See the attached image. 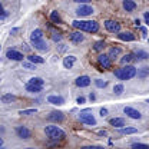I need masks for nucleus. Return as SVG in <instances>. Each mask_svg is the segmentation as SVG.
<instances>
[{
	"label": "nucleus",
	"mask_w": 149,
	"mask_h": 149,
	"mask_svg": "<svg viewBox=\"0 0 149 149\" xmlns=\"http://www.w3.org/2000/svg\"><path fill=\"white\" fill-rule=\"evenodd\" d=\"M72 26L79 29L80 32H88V33H96L99 30V24L95 20H73Z\"/></svg>",
	"instance_id": "obj_1"
},
{
	"label": "nucleus",
	"mask_w": 149,
	"mask_h": 149,
	"mask_svg": "<svg viewBox=\"0 0 149 149\" xmlns=\"http://www.w3.org/2000/svg\"><path fill=\"white\" fill-rule=\"evenodd\" d=\"M136 72H138V70H136L135 66L126 65V66H123V68H120V69H116V70H115V76H116L118 79H120V80H129V79L136 76Z\"/></svg>",
	"instance_id": "obj_2"
},
{
	"label": "nucleus",
	"mask_w": 149,
	"mask_h": 149,
	"mask_svg": "<svg viewBox=\"0 0 149 149\" xmlns=\"http://www.w3.org/2000/svg\"><path fill=\"white\" fill-rule=\"evenodd\" d=\"M45 133H46L47 138L52 139V141H62V139L66 136V133L60 129L59 126H56V125H49V126H46V128H45Z\"/></svg>",
	"instance_id": "obj_3"
},
{
	"label": "nucleus",
	"mask_w": 149,
	"mask_h": 149,
	"mask_svg": "<svg viewBox=\"0 0 149 149\" xmlns=\"http://www.w3.org/2000/svg\"><path fill=\"white\" fill-rule=\"evenodd\" d=\"M79 120L85 125H91V126H95L96 125V119L95 116L91 115V112H80L79 115Z\"/></svg>",
	"instance_id": "obj_4"
},
{
	"label": "nucleus",
	"mask_w": 149,
	"mask_h": 149,
	"mask_svg": "<svg viewBox=\"0 0 149 149\" xmlns=\"http://www.w3.org/2000/svg\"><path fill=\"white\" fill-rule=\"evenodd\" d=\"M93 13V7L89 4H82L76 9V15L80 16V17H86V16H91Z\"/></svg>",
	"instance_id": "obj_5"
},
{
	"label": "nucleus",
	"mask_w": 149,
	"mask_h": 149,
	"mask_svg": "<svg viewBox=\"0 0 149 149\" xmlns=\"http://www.w3.org/2000/svg\"><path fill=\"white\" fill-rule=\"evenodd\" d=\"M105 27L111 33H119L120 32V24L118 22H115V20H106L105 22Z\"/></svg>",
	"instance_id": "obj_6"
},
{
	"label": "nucleus",
	"mask_w": 149,
	"mask_h": 149,
	"mask_svg": "<svg viewBox=\"0 0 149 149\" xmlns=\"http://www.w3.org/2000/svg\"><path fill=\"white\" fill-rule=\"evenodd\" d=\"M123 112H125V115L129 116L130 119H141V118H142V113H141V112L133 109V108H130V106H125V108H123Z\"/></svg>",
	"instance_id": "obj_7"
},
{
	"label": "nucleus",
	"mask_w": 149,
	"mask_h": 149,
	"mask_svg": "<svg viewBox=\"0 0 149 149\" xmlns=\"http://www.w3.org/2000/svg\"><path fill=\"white\" fill-rule=\"evenodd\" d=\"M74 85H76L77 88H86V86H89V85H91V77H89V76H86V74L79 76V77L74 80Z\"/></svg>",
	"instance_id": "obj_8"
},
{
	"label": "nucleus",
	"mask_w": 149,
	"mask_h": 149,
	"mask_svg": "<svg viewBox=\"0 0 149 149\" xmlns=\"http://www.w3.org/2000/svg\"><path fill=\"white\" fill-rule=\"evenodd\" d=\"M6 56L10 59V60H17V62H22L23 60V53H20L17 50H15V49H9L7 52H6Z\"/></svg>",
	"instance_id": "obj_9"
},
{
	"label": "nucleus",
	"mask_w": 149,
	"mask_h": 149,
	"mask_svg": "<svg viewBox=\"0 0 149 149\" xmlns=\"http://www.w3.org/2000/svg\"><path fill=\"white\" fill-rule=\"evenodd\" d=\"M97 63L103 68V69H109L112 65L111 59H109V56L108 55H99L97 56Z\"/></svg>",
	"instance_id": "obj_10"
},
{
	"label": "nucleus",
	"mask_w": 149,
	"mask_h": 149,
	"mask_svg": "<svg viewBox=\"0 0 149 149\" xmlns=\"http://www.w3.org/2000/svg\"><path fill=\"white\" fill-rule=\"evenodd\" d=\"M16 133H17L19 138H22V139H29L32 136V132L27 129L26 126H17L16 128Z\"/></svg>",
	"instance_id": "obj_11"
},
{
	"label": "nucleus",
	"mask_w": 149,
	"mask_h": 149,
	"mask_svg": "<svg viewBox=\"0 0 149 149\" xmlns=\"http://www.w3.org/2000/svg\"><path fill=\"white\" fill-rule=\"evenodd\" d=\"M47 119L52 120V122H62L65 119V115H63V112L53 111V112H50V115L47 116Z\"/></svg>",
	"instance_id": "obj_12"
},
{
	"label": "nucleus",
	"mask_w": 149,
	"mask_h": 149,
	"mask_svg": "<svg viewBox=\"0 0 149 149\" xmlns=\"http://www.w3.org/2000/svg\"><path fill=\"white\" fill-rule=\"evenodd\" d=\"M33 47L39 50V52H47L49 50V46H47V43L42 39V40H37V42H33Z\"/></svg>",
	"instance_id": "obj_13"
},
{
	"label": "nucleus",
	"mask_w": 149,
	"mask_h": 149,
	"mask_svg": "<svg viewBox=\"0 0 149 149\" xmlns=\"http://www.w3.org/2000/svg\"><path fill=\"white\" fill-rule=\"evenodd\" d=\"M69 39H70V42H72V43L77 45V43H80V42H83V40H85V36H83L80 32H73V33H70V35H69Z\"/></svg>",
	"instance_id": "obj_14"
},
{
	"label": "nucleus",
	"mask_w": 149,
	"mask_h": 149,
	"mask_svg": "<svg viewBox=\"0 0 149 149\" xmlns=\"http://www.w3.org/2000/svg\"><path fill=\"white\" fill-rule=\"evenodd\" d=\"M47 102H49V103H52V105H57V106H60V105H63V103H65V99H63L62 96L50 95V96L47 97Z\"/></svg>",
	"instance_id": "obj_15"
},
{
	"label": "nucleus",
	"mask_w": 149,
	"mask_h": 149,
	"mask_svg": "<svg viewBox=\"0 0 149 149\" xmlns=\"http://www.w3.org/2000/svg\"><path fill=\"white\" fill-rule=\"evenodd\" d=\"M74 62H76V56H66L65 59H63V66L66 68V69H72L74 65Z\"/></svg>",
	"instance_id": "obj_16"
},
{
	"label": "nucleus",
	"mask_w": 149,
	"mask_h": 149,
	"mask_svg": "<svg viewBox=\"0 0 149 149\" xmlns=\"http://www.w3.org/2000/svg\"><path fill=\"white\" fill-rule=\"evenodd\" d=\"M118 37L120 40H125V42H133L135 40V35H132L130 32H119Z\"/></svg>",
	"instance_id": "obj_17"
},
{
	"label": "nucleus",
	"mask_w": 149,
	"mask_h": 149,
	"mask_svg": "<svg viewBox=\"0 0 149 149\" xmlns=\"http://www.w3.org/2000/svg\"><path fill=\"white\" fill-rule=\"evenodd\" d=\"M42 39H43V32H42L40 29H35V30L32 32V35H30L32 43H33V42H37V40H42Z\"/></svg>",
	"instance_id": "obj_18"
},
{
	"label": "nucleus",
	"mask_w": 149,
	"mask_h": 149,
	"mask_svg": "<svg viewBox=\"0 0 149 149\" xmlns=\"http://www.w3.org/2000/svg\"><path fill=\"white\" fill-rule=\"evenodd\" d=\"M109 123L112 126H115V128H122V126H125V119H122V118H112L109 120Z\"/></svg>",
	"instance_id": "obj_19"
},
{
	"label": "nucleus",
	"mask_w": 149,
	"mask_h": 149,
	"mask_svg": "<svg viewBox=\"0 0 149 149\" xmlns=\"http://www.w3.org/2000/svg\"><path fill=\"white\" fill-rule=\"evenodd\" d=\"M123 9L126 12H133L136 9V3L133 0H123Z\"/></svg>",
	"instance_id": "obj_20"
},
{
	"label": "nucleus",
	"mask_w": 149,
	"mask_h": 149,
	"mask_svg": "<svg viewBox=\"0 0 149 149\" xmlns=\"http://www.w3.org/2000/svg\"><path fill=\"white\" fill-rule=\"evenodd\" d=\"M27 59H29V62H32V63H35V65H43V63H45V59L39 55H30Z\"/></svg>",
	"instance_id": "obj_21"
},
{
	"label": "nucleus",
	"mask_w": 149,
	"mask_h": 149,
	"mask_svg": "<svg viewBox=\"0 0 149 149\" xmlns=\"http://www.w3.org/2000/svg\"><path fill=\"white\" fill-rule=\"evenodd\" d=\"M135 60H136V59H135V55H133V53H126V55L120 59V63H122V65H129V63L135 62Z\"/></svg>",
	"instance_id": "obj_22"
},
{
	"label": "nucleus",
	"mask_w": 149,
	"mask_h": 149,
	"mask_svg": "<svg viewBox=\"0 0 149 149\" xmlns=\"http://www.w3.org/2000/svg\"><path fill=\"white\" fill-rule=\"evenodd\" d=\"M29 85H35V86H45V80L42 79V77H39V76H35V77H32L29 82H27Z\"/></svg>",
	"instance_id": "obj_23"
},
{
	"label": "nucleus",
	"mask_w": 149,
	"mask_h": 149,
	"mask_svg": "<svg viewBox=\"0 0 149 149\" xmlns=\"http://www.w3.org/2000/svg\"><path fill=\"white\" fill-rule=\"evenodd\" d=\"M0 99H1V102H3V103H12V102H15V100H16V96H15V95H12V93H6V95H3Z\"/></svg>",
	"instance_id": "obj_24"
},
{
	"label": "nucleus",
	"mask_w": 149,
	"mask_h": 149,
	"mask_svg": "<svg viewBox=\"0 0 149 149\" xmlns=\"http://www.w3.org/2000/svg\"><path fill=\"white\" fill-rule=\"evenodd\" d=\"M122 53V50H120V47H111V50H109V59H115V57H118V56Z\"/></svg>",
	"instance_id": "obj_25"
},
{
	"label": "nucleus",
	"mask_w": 149,
	"mask_h": 149,
	"mask_svg": "<svg viewBox=\"0 0 149 149\" xmlns=\"http://www.w3.org/2000/svg\"><path fill=\"white\" fill-rule=\"evenodd\" d=\"M133 55H135L136 60H145V59H148V53L145 50H136Z\"/></svg>",
	"instance_id": "obj_26"
},
{
	"label": "nucleus",
	"mask_w": 149,
	"mask_h": 149,
	"mask_svg": "<svg viewBox=\"0 0 149 149\" xmlns=\"http://www.w3.org/2000/svg\"><path fill=\"white\" fill-rule=\"evenodd\" d=\"M42 89H43L42 86H35V85H29V83L26 85V91L30 93H39Z\"/></svg>",
	"instance_id": "obj_27"
},
{
	"label": "nucleus",
	"mask_w": 149,
	"mask_h": 149,
	"mask_svg": "<svg viewBox=\"0 0 149 149\" xmlns=\"http://www.w3.org/2000/svg\"><path fill=\"white\" fill-rule=\"evenodd\" d=\"M136 74H138L139 79H146V77L149 76V69L148 68H142L139 72H136Z\"/></svg>",
	"instance_id": "obj_28"
},
{
	"label": "nucleus",
	"mask_w": 149,
	"mask_h": 149,
	"mask_svg": "<svg viewBox=\"0 0 149 149\" xmlns=\"http://www.w3.org/2000/svg\"><path fill=\"white\" fill-rule=\"evenodd\" d=\"M50 20H52L53 23H56V24L62 23V19H60V16H59V13H57L56 10H53V12L50 13Z\"/></svg>",
	"instance_id": "obj_29"
},
{
	"label": "nucleus",
	"mask_w": 149,
	"mask_h": 149,
	"mask_svg": "<svg viewBox=\"0 0 149 149\" xmlns=\"http://www.w3.org/2000/svg\"><path fill=\"white\" fill-rule=\"evenodd\" d=\"M95 85H96V88L103 89V88H106V86H108V82H106V80H103V79H96V80H95Z\"/></svg>",
	"instance_id": "obj_30"
},
{
	"label": "nucleus",
	"mask_w": 149,
	"mask_h": 149,
	"mask_svg": "<svg viewBox=\"0 0 149 149\" xmlns=\"http://www.w3.org/2000/svg\"><path fill=\"white\" fill-rule=\"evenodd\" d=\"M37 112V109H24V111H19V115L22 116H30V115H35Z\"/></svg>",
	"instance_id": "obj_31"
},
{
	"label": "nucleus",
	"mask_w": 149,
	"mask_h": 149,
	"mask_svg": "<svg viewBox=\"0 0 149 149\" xmlns=\"http://www.w3.org/2000/svg\"><path fill=\"white\" fill-rule=\"evenodd\" d=\"M103 47H105V42H103V40H99V42H96V43H95V46H93V50H96V52H100V50H103Z\"/></svg>",
	"instance_id": "obj_32"
},
{
	"label": "nucleus",
	"mask_w": 149,
	"mask_h": 149,
	"mask_svg": "<svg viewBox=\"0 0 149 149\" xmlns=\"http://www.w3.org/2000/svg\"><path fill=\"white\" fill-rule=\"evenodd\" d=\"M136 132H138L136 128H123V129H120V133H123V135H133Z\"/></svg>",
	"instance_id": "obj_33"
},
{
	"label": "nucleus",
	"mask_w": 149,
	"mask_h": 149,
	"mask_svg": "<svg viewBox=\"0 0 149 149\" xmlns=\"http://www.w3.org/2000/svg\"><path fill=\"white\" fill-rule=\"evenodd\" d=\"M23 68L24 69H27V70H36V65L35 63H32V62H23Z\"/></svg>",
	"instance_id": "obj_34"
},
{
	"label": "nucleus",
	"mask_w": 149,
	"mask_h": 149,
	"mask_svg": "<svg viewBox=\"0 0 149 149\" xmlns=\"http://www.w3.org/2000/svg\"><path fill=\"white\" fill-rule=\"evenodd\" d=\"M132 149H149V146L146 143H133Z\"/></svg>",
	"instance_id": "obj_35"
},
{
	"label": "nucleus",
	"mask_w": 149,
	"mask_h": 149,
	"mask_svg": "<svg viewBox=\"0 0 149 149\" xmlns=\"http://www.w3.org/2000/svg\"><path fill=\"white\" fill-rule=\"evenodd\" d=\"M9 16V13L3 9V6H1V3H0V20H3V19H6Z\"/></svg>",
	"instance_id": "obj_36"
},
{
	"label": "nucleus",
	"mask_w": 149,
	"mask_h": 149,
	"mask_svg": "<svg viewBox=\"0 0 149 149\" xmlns=\"http://www.w3.org/2000/svg\"><path fill=\"white\" fill-rule=\"evenodd\" d=\"M113 92L116 93V95H120V93L123 92V85H115V88H113Z\"/></svg>",
	"instance_id": "obj_37"
},
{
	"label": "nucleus",
	"mask_w": 149,
	"mask_h": 149,
	"mask_svg": "<svg viewBox=\"0 0 149 149\" xmlns=\"http://www.w3.org/2000/svg\"><path fill=\"white\" fill-rule=\"evenodd\" d=\"M52 40H53V42H60V40H62V35L55 32V33L52 35Z\"/></svg>",
	"instance_id": "obj_38"
},
{
	"label": "nucleus",
	"mask_w": 149,
	"mask_h": 149,
	"mask_svg": "<svg viewBox=\"0 0 149 149\" xmlns=\"http://www.w3.org/2000/svg\"><path fill=\"white\" fill-rule=\"evenodd\" d=\"M80 149H105L103 146H96V145H91V146H82Z\"/></svg>",
	"instance_id": "obj_39"
},
{
	"label": "nucleus",
	"mask_w": 149,
	"mask_h": 149,
	"mask_svg": "<svg viewBox=\"0 0 149 149\" xmlns=\"http://www.w3.org/2000/svg\"><path fill=\"white\" fill-rule=\"evenodd\" d=\"M76 102H77V103H79V105H83V103H85V102H86V99H85V97H83V96H79V97H77V99H76Z\"/></svg>",
	"instance_id": "obj_40"
},
{
	"label": "nucleus",
	"mask_w": 149,
	"mask_h": 149,
	"mask_svg": "<svg viewBox=\"0 0 149 149\" xmlns=\"http://www.w3.org/2000/svg\"><path fill=\"white\" fill-rule=\"evenodd\" d=\"M99 113H100V116L103 118V116H106V115H108V109H106V108H102V109H100V112H99Z\"/></svg>",
	"instance_id": "obj_41"
},
{
	"label": "nucleus",
	"mask_w": 149,
	"mask_h": 149,
	"mask_svg": "<svg viewBox=\"0 0 149 149\" xmlns=\"http://www.w3.org/2000/svg\"><path fill=\"white\" fill-rule=\"evenodd\" d=\"M143 19H145V23H146V24H149V13H148V12H145Z\"/></svg>",
	"instance_id": "obj_42"
},
{
	"label": "nucleus",
	"mask_w": 149,
	"mask_h": 149,
	"mask_svg": "<svg viewBox=\"0 0 149 149\" xmlns=\"http://www.w3.org/2000/svg\"><path fill=\"white\" fill-rule=\"evenodd\" d=\"M73 1H76V3H82V4H88L91 0H73Z\"/></svg>",
	"instance_id": "obj_43"
},
{
	"label": "nucleus",
	"mask_w": 149,
	"mask_h": 149,
	"mask_svg": "<svg viewBox=\"0 0 149 149\" xmlns=\"http://www.w3.org/2000/svg\"><path fill=\"white\" fill-rule=\"evenodd\" d=\"M97 135H100V136H106V135H108V132H106V130H99V132H97Z\"/></svg>",
	"instance_id": "obj_44"
},
{
	"label": "nucleus",
	"mask_w": 149,
	"mask_h": 149,
	"mask_svg": "<svg viewBox=\"0 0 149 149\" xmlns=\"http://www.w3.org/2000/svg\"><path fill=\"white\" fill-rule=\"evenodd\" d=\"M141 32H142V35H143V36H146V33H148L146 27H141Z\"/></svg>",
	"instance_id": "obj_45"
},
{
	"label": "nucleus",
	"mask_w": 149,
	"mask_h": 149,
	"mask_svg": "<svg viewBox=\"0 0 149 149\" xmlns=\"http://www.w3.org/2000/svg\"><path fill=\"white\" fill-rule=\"evenodd\" d=\"M135 26H136V27H139V26H141V20H139V19H136V20H135Z\"/></svg>",
	"instance_id": "obj_46"
},
{
	"label": "nucleus",
	"mask_w": 149,
	"mask_h": 149,
	"mask_svg": "<svg viewBox=\"0 0 149 149\" xmlns=\"http://www.w3.org/2000/svg\"><path fill=\"white\" fill-rule=\"evenodd\" d=\"M95 97H96V96H95L93 93H91V95H89V99H91V100H95Z\"/></svg>",
	"instance_id": "obj_47"
},
{
	"label": "nucleus",
	"mask_w": 149,
	"mask_h": 149,
	"mask_svg": "<svg viewBox=\"0 0 149 149\" xmlns=\"http://www.w3.org/2000/svg\"><path fill=\"white\" fill-rule=\"evenodd\" d=\"M17 30H19V29H16V27H15V29H12V30H10V35H12V33H16Z\"/></svg>",
	"instance_id": "obj_48"
},
{
	"label": "nucleus",
	"mask_w": 149,
	"mask_h": 149,
	"mask_svg": "<svg viewBox=\"0 0 149 149\" xmlns=\"http://www.w3.org/2000/svg\"><path fill=\"white\" fill-rule=\"evenodd\" d=\"M0 146H3V139L0 138Z\"/></svg>",
	"instance_id": "obj_49"
},
{
	"label": "nucleus",
	"mask_w": 149,
	"mask_h": 149,
	"mask_svg": "<svg viewBox=\"0 0 149 149\" xmlns=\"http://www.w3.org/2000/svg\"><path fill=\"white\" fill-rule=\"evenodd\" d=\"M0 149H6V148H3V146H0Z\"/></svg>",
	"instance_id": "obj_50"
},
{
	"label": "nucleus",
	"mask_w": 149,
	"mask_h": 149,
	"mask_svg": "<svg viewBox=\"0 0 149 149\" xmlns=\"http://www.w3.org/2000/svg\"><path fill=\"white\" fill-rule=\"evenodd\" d=\"M26 149H32V148H26Z\"/></svg>",
	"instance_id": "obj_51"
},
{
	"label": "nucleus",
	"mask_w": 149,
	"mask_h": 149,
	"mask_svg": "<svg viewBox=\"0 0 149 149\" xmlns=\"http://www.w3.org/2000/svg\"><path fill=\"white\" fill-rule=\"evenodd\" d=\"M0 82H1V79H0Z\"/></svg>",
	"instance_id": "obj_52"
}]
</instances>
